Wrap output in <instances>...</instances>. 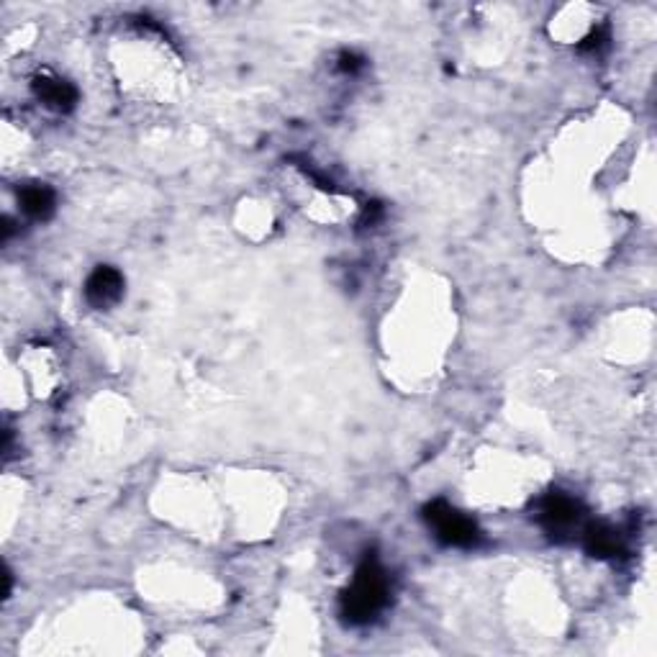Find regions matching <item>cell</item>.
I'll list each match as a JSON object with an SVG mask.
<instances>
[{
    "instance_id": "cell-8",
    "label": "cell",
    "mask_w": 657,
    "mask_h": 657,
    "mask_svg": "<svg viewBox=\"0 0 657 657\" xmlns=\"http://www.w3.org/2000/svg\"><path fill=\"white\" fill-rule=\"evenodd\" d=\"M606 44H609V31L596 29L593 34H588V39L581 44V49L583 52H598V49H604Z\"/></svg>"
},
{
    "instance_id": "cell-4",
    "label": "cell",
    "mask_w": 657,
    "mask_h": 657,
    "mask_svg": "<svg viewBox=\"0 0 657 657\" xmlns=\"http://www.w3.org/2000/svg\"><path fill=\"white\" fill-rule=\"evenodd\" d=\"M124 296V275L111 265L95 267L85 283V298L93 308H111Z\"/></svg>"
},
{
    "instance_id": "cell-9",
    "label": "cell",
    "mask_w": 657,
    "mask_h": 657,
    "mask_svg": "<svg viewBox=\"0 0 657 657\" xmlns=\"http://www.w3.org/2000/svg\"><path fill=\"white\" fill-rule=\"evenodd\" d=\"M365 67V60L362 57H357L355 52H344L342 57H339V70L342 72H357Z\"/></svg>"
},
{
    "instance_id": "cell-2",
    "label": "cell",
    "mask_w": 657,
    "mask_h": 657,
    "mask_svg": "<svg viewBox=\"0 0 657 657\" xmlns=\"http://www.w3.org/2000/svg\"><path fill=\"white\" fill-rule=\"evenodd\" d=\"M424 519L434 529L437 539L447 547H475L480 539V529L470 516L452 509L447 501H432L424 506Z\"/></svg>"
},
{
    "instance_id": "cell-3",
    "label": "cell",
    "mask_w": 657,
    "mask_h": 657,
    "mask_svg": "<svg viewBox=\"0 0 657 657\" xmlns=\"http://www.w3.org/2000/svg\"><path fill=\"white\" fill-rule=\"evenodd\" d=\"M539 524L545 527L547 534L552 537H568L573 534L575 529L581 527L583 521V509L581 504L575 501V498L565 496V493H550V496L539 504V514H537Z\"/></svg>"
},
{
    "instance_id": "cell-5",
    "label": "cell",
    "mask_w": 657,
    "mask_h": 657,
    "mask_svg": "<svg viewBox=\"0 0 657 657\" xmlns=\"http://www.w3.org/2000/svg\"><path fill=\"white\" fill-rule=\"evenodd\" d=\"M31 88H34V95L44 103V106L52 108V111L57 113L72 111L77 103V88L72 83H67V80H62V77H52V75L36 77L34 83H31Z\"/></svg>"
},
{
    "instance_id": "cell-6",
    "label": "cell",
    "mask_w": 657,
    "mask_h": 657,
    "mask_svg": "<svg viewBox=\"0 0 657 657\" xmlns=\"http://www.w3.org/2000/svg\"><path fill=\"white\" fill-rule=\"evenodd\" d=\"M18 203H21V211H24L29 219L44 221L54 214L57 208V196L54 190L44 183H29L18 190Z\"/></svg>"
},
{
    "instance_id": "cell-1",
    "label": "cell",
    "mask_w": 657,
    "mask_h": 657,
    "mask_svg": "<svg viewBox=\"0 0 657 657\" xmlns=\"http://www.w3.org/2000/svg\"><path fill=\"white\" fill-rule=\"evenodd\" d=\"M388 575L375 557H365L357 568L355 581L342 596V616L350 624H367L388 604Z\"/></svg>"
},
{
    "instance_id": "cell-7",
    "label": "cell",
    "mask_w": 657,
    "mask_h": 657,
    "mask_svg": "<svg viewBox=\"0 0 657 657\" xmlns=\"http://www.w3.org/2000/svg\"><path fill=\"white\" fill-rule=\"evenodd\" d=\"M583 545H586V550L593 557H601V560L622 555L624 550L622 534L616 532L614 527H609V524H588L583 529Z\"/></svg>"
}]
</instances>
